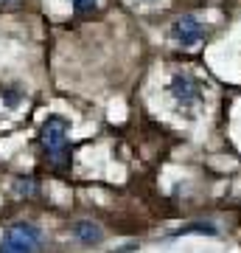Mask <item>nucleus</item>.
<instances>
[{"label":"nucleus","mask_w":241,"mask_h":253,"mask_svg":"<svg viewBox=\"0 0 241 253\" xmlns=\"http://www.w3.org/2000/svg\"><path fill=\"white\" fill-rule=\"evenodd\" d=\"M149 3H152V0H149Z\"/></svg>","instance_id":"obj_9"},{"label":"nucleus","mask_w":241,"mask_h":253,"mask_svg":"<svg viewBox=\"0 0 241 253\" xmlns=\"http://www.w3.org/2000/svg\"><path fill=\"white\" fill-rule=\"evenodd\" d=\"M219 228L213 225V222H191V225H182L177 231V236L179 234H216Z\"/></svg>","instance_id":"obj_6"},{"label":"nucleus","mask_w":241,"mask_h":253,"mask_svg":"<svg viewBox=\"0 0 241 253\" xmlns=\"http://www.w3.org/2000/svg\"><path fill=\"white\" fill-rule=\"evenodd\" d=\"M14 189H17V191H34V183H31V180H23V177H20V180L14 183Z\"/></svg>","instance_id":"obj_8"},{"label":"nucleus","mask_w":241,"mask_h":253,"mask_svg":"<svg viewBox=\"0 0 241 253\" xmlns=\"http://www.w3.org/2000/svg\"><path fill=\"white\" fill-rule=\"evenodd\" d=\"M39 141L45 146V155L54 166H65L70 161V149H68V121L62 116H48L39 126Z\"/></svg>","instance_id":"obj_1"},{"label":"nucleus","mask_w":241,"mask_h":253,"mask_svg":"<svg viewBox=\"0 0 241 253\" xmlns=\"http://www.w3.org/2000/svg\"><path fill=\"white\" fill-rule=\"evenodd\" d=\"M70 231H73V236H76L81 245H99L101 239H104L101 225H96L93 219H79V222H73Z\"/></svg>","instance_id":"obj_5"},{"label":"nucleus","mask_w":241,"mask_h":253,"mask_svg":"<svg viewBox=\"0 0 241 253\" xmlns=\"http://www.w3.org/2000/svg\"><path fill=\"white\" fill-rule=\"evenodd\" d=\"M42 245V231L31 222L11 225L0 239V253H36Z\"/></svg>","instance_id":"obj_2"},{"label":"nucleus","mask_w":241,"mask_h":253,"mask_svg":"<svg viewBox=\"0 0 241 253\" xmlns=\"http://www.w3.org/2000/svg\"><path fill=\"white\" fill-rule=\"evenodd\" d=\"M70 3H73V9H76V11H81V14H84V11L96 9V3H99V0H70Z\"/></svg>","instance_id":"obj_7"},{"label":"nucleus","mask_w":241,"mask_h":253,"mask_svg":"<svg viewBox=\"0 0 241 253\" xmlns=\"http://www.w3.org/2000/svg\"><path fill=\"white\" fill-rule=\"evenodd\" d=\"M202 37H205V26L199 23L194 14H182L171 23V40L182 48H194L202 42Z\"/></svg>","instance_id":"obj_4"},{"label":"nucleus","mask_w":241,"mask_h":253,"mask_svg":"<svg viewBox=\"0 0 241 253\" xmlns=\"http://www.w3.org/2000/svg\"><path fill=\"white\" fill-rule=\"evenodd\" d=\"M169 96L177 101L179 107H194L202 101L205 90H202V82L188 76V73H174L169 82Z\"/></svg>","instance_id":"obj_3"}]
</instances>
